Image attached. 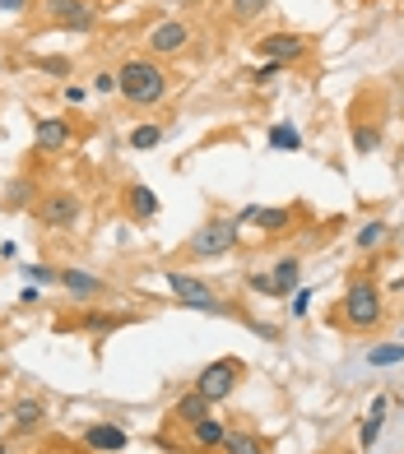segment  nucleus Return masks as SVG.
Segmentation results:
<instances>
[{
    "instance_id": "nucleus-1",
    "label": "nucleus",
    "mask_w": 404,
    "mask_h": 454,
    "mask_svg": "<svg viewBox=\"0 0 404 454\" xmlns=\"http://www.w3.org/2000/svg\"><path fill=\"white\" fill-rule=\"evenodd\" d=\"M116 93L131 102V107H158L168 98V70L149 56H131L121 60L116 70Z\"/></svg>"
},
{
    "instance_id": "nucleus-2",
    "label": "nucleus",
    "mask_w": 404,
    "mask_h": 454,
    "mask_svg": "<svg viewBox=\"0 0 404 454\" xmlns=\"http://www.w3.org/2000/svg\"><path fill=\"white\" fill-rule=\"evenodd\" d=\"M339 320H345L349 329H358V334H368V329H376L381 320H386V301H381V287H376L368 274H358V278L349 283L345 301H339Z\"/></svg>"
},
{
    "instance_id": "nucleus-3",
    "label": "nucleus",
    "mask_w": 404,
    "mask_h": 454,
    "mask_svg": "<svg viewBox=\"0 0 404 454\" xmlns=\"http://www.w3.org/2000/svg\"><path fill=\"white\" fill-rule=\"evenodd\" d=\"M163 283L172 287V297L177 306H186V311H200V316H228V301L214 293V287L205 278H195V274H181V270H168Z\"/></svg>"
},
{
    "instance_id": "nucleus-4",
    "label": "nucleus",
    "mask_w": 404,
    "mask_h": 454,
    "mask_svg": "<svg viewBox=\"0 0 404 454\" xmlns=\"http://www.w3.org/2000/svg\"><path fill=\"white\" fill-rule=\"evenodd\" d=\"M237 237H242L237 218H205V223L191 232L186 255H195V260H224L233 246H237Z\"/></svg>"
},
{
    "instance_id": "nucleus-5",
    "label": "nucleus",
    "mask_w": 404,
    "mask_h": 454,
    "mask_svg": "<svg viewBox=\"0 0 404 454\" xmlns=\"http://www.w3.org/2000/svg\"><path fill=\"white\" fill-rule=\"evenodd\" d=\"M33 214L47 232H70V227H79V218H84V200L75 191H66V185H56V191H47L33 204Z\"/></svg>"
},
{
    "instance_id": "nucleus-6",
    "label": "nucleus",
    "mask_w": 404,
    "mask_h": 454,
    "mask_svg": "<svg viewBox=\"0 0 404 454\" xmlns=\"http://www.w3.org/2000/svg\"><path fill=\"white\" fill-rule=\"evenodd\" d=\"M242 366L237 357H218V362H210L205 371L195 376V395H205L210 403H224V399H233L237 395V385H242Z\"/></svg>"
},
{
    "instance_id": "nucleus-7",
    "label": "nucleus",
    "mask_w": 404,
    "mask_h": 454,
    "mask_svg": "<svg viewBox=\"0 0 404 454\" xmlns=\"http://www.w3.org/2000/svg\"><path fill=\"white\" fill-rule=\"evenodd\" d=\"M312 51V37L302 33H289V28H274V33H260L256 37V56L260 60H279V66H293Z\"/></svg>"
},
{
    "instance_id": "nucleus-8",
    "label": "nucleus",
    "mask_w": 404,
    "mask_h": 454,
    "mask_svg": "<svg viewBox=\"0 0 404 454\" xmlns=\"http://www.w3.org/2000/svg\"><path fill=\"white\" fill-rule=\"evenodd\" d=\"M191 43V24H181V19H163V24L149 28V56H181Z\"/></svg>"
},
{
    "instance_id": "nucleus-9",
    "label": "nucleus",
    "mask_w": 404,
    "mask_h": 454,
    "mask_svg": "<svg viewBox=\"0 0 404 454\" xmlns=\"http://www.w3.org/2000/svg\"><path fill=\"white\" fill-rule=\"evenodd\" d=\"M47 19L60 24V28H70V33H89L98 24L89 0H47Z\"/></svg>"
},
{
    "instance_id": "nucleus-10",
    "label": "nucleus",
    "mask_w": 404,
    "mask_h": 454,
    "mask_svg": "<svg viewBox=\"0 0 404 454\" xmlns=\"http://www.w3.org/2000/svg\"><path fill=\"white\" fill-rule=\"evenodd\" d=\"M70 139H75V126H70L66 116H43L33 126V149L37 153H60Z\"/></svg>"
},
{
    "instance_id": "nucleus-11",
    "label": "nucleus",
    "mask_w": 404,
    "mask_h": 454,
    "mask_svg": "<svg viewBox=\"0 0 404 454\" xmlns=\"http://www.w3.org/2000/svg\"><path fill=\"white\" fill-rule=\"evenodd\" d=\"M60 287H66L75 301H98V297H107V293H112L103 278L89 274V270H79V264H66V270H60Z\"/></svg>"
},
{
    "instance_id": "nucleus-12",
    "label": "nucleus",
    "mask_w": 404,
    "mask_h": 454,
    "mask_svg": "<svg viewBox=\"0 0 404 454\" xmlns=\"http://www.w3.org/2000/svg\"><path fill=\"white\" fill-rule=\"evenodd\" d=\"M84 450H98V454H121L131 445V436H126V427H116V422H93V427H84Z\"/></svg>"
},
{
    "instance_id": "nucleus-13",
    "label": "nucleus",
    "mask_w": 404,
    "mask_h": 454,
    "mask_svg": "<svg viewBox=\"0 0 404 454\" xmlns=\"http://www.w3.org/2000/svg\"><path fill=\"white\" fill-rule=\"evenodd\" d=\"M237 223H256L265 237H284V232H293L297 214H293V209H260V204H256V209H247Z\"/></svg>"
},
{
    "instance_id": "nucleus-14",
    "label": "nucleus",
    "mask_w": 404,
    "mask_h": 454,
    "mask_svg": "<svg viewBox=\"0 0 404 454\" xmlns=\"http://www.w3.org/2000/svg\"><path fill=\"white\" fill-rule=\"evenodd\" d=\"M210 412H214V403H210L205 395H195V389H191V395H181V399L172 403V422H181V427H195V422H205Z\"/></svg>"
},
{
    "instance_id": "nucleus-15",
    "label": "nucleus",
    "mask_w": 404,
    "mask_h": 454,
    "mask_svg": "<svg viewBox=\"0 0 404 454\" xmlns=\"http://www.w3.org/2000/svg\"><path fill=\"white\" fill-rule=\"evenodd\" d=\"M126 209H131V218L149 223V218H158V195L149 191L145 181H131L126 185Z\"/></svg>"
},
{
    "instance_id": "nucleus-16",
    "label": "nucleus",
    "mask_w": 404,
    "mask_h": 454,
    "mask_svg": "<svg viewBox=\"0 0 404 454\" xmlns=\"http://www.w3.org/2000/svg\"><path fill=\"white\" fill-rule=\"evenodd\" d=\"M10 422H14V431H37V427L47 422V403L33 399V395H24V399L10 408Z\"/></svg>"
},
{
    "instance_id": "nucleus-17",
    "label": "nucleus",
    "mask_w": 404,
    "mask_h": 454,
    "mask_svg": "<svg viewBox=\"0 0 404 454\" xmlns=\"http://www.w3.org/2000/svg\"><path fill=\"white\" fill-rule=\"evenodd\" d=\"M270 278H274V287H279V297H293L297 287H302V260H297V255H284V260H274Z\"/></svg>"
},
{
    "instance_id": "nucleus-18",
    "label": "nucleus",
    "mask_w": 404,
    "mask_h": 454,
    "mask_svg": "<svg viewBox=\"0 0 404 454\" xmlns=\"http://www.w3.org/2000/svg\"><path fill=\"white\" fill-rule=\"evenodd\" d=\"M186 431H191V450H224V436H228V427L218 418H205V422H195Z\"/></svg>"
},
{
    "instance_id": "nucleus-19",
    "label": "nucleus",
    "mask_w": 404,
    "mask_h": 454,
    "mask_svg": "<svg viewBox=\"0 0 404 454\" xmlns=\"http://www.w3.org/2000/svg\"><path fill=\"white\" fill-rule=\"evenodd\" d=\"M391 241V223L386 218H372L358 227V251H381V246Z\"/></svg>"
},
{
    "instance_id": "nucleus-20",
    "label": "nucleus",
    "mask_w": 404,
    "mask_h": 454,
    "mask_svg": "<svg viewBox=\"0 0 404 454\" xmlns=\"http://www.w3.org/2000/svg\"><path fill=\"white\" fill-rule=\"evenodd\" d=\"M89 329V334H116L121 325H131V316H112V311H89L84 320H79Z\"/></svg>"
},
{
    "instance_id": "nucleus-21",
    "label": "nucleus",
    "mask_w": 404,
    "mask_h": 454,
    "mask_svg": "<svg viewBox=\"0 0 404 454\" xmlns=\"http://www.w3.org/2000/svg\"><path fill=\"white\" fill-rule=\"evenodd\" d=\"M400 362H404V339H391V343L368 348V366H400Z\"/></svg>"
},
{
    "instance_id": "nucleus-22",
    "label": "nucleus",
    "mask_w": 404,
    "mask_h": 454,
    "mask_svg": "<svg viewBox=\"0 0 404 454\" xmlns=\"http://www.w3.org/2000/svg\"><path fill=\"white\" fill-rule=\"evenodd\" d=\"M274 5V0H228V19L233 24H251V19H260Z\"/></svg>"
},
{
    "instance_id": "nucleus-23",
    "label": "nucleus",
    "mask_w": 404,
    "mask_h": 454,
    "mask_svg": "<svg viewBox=\"0 0 404 454\" xmlns=\"http://www.w3.org/2000/svg\"><path fill=\"white\" fill-rule=\"evenodd\" d=\"M376 149H381V130L368 126V121H358V126H353V153L368 158V153H376Z\"/></svg>"
},
{
    "instance_id": "nucleus-24",
    "label": "nucleus",
    "mask_w": 404,
    "mask_h": 454,
    "mask_svg": "<svg viewBox=\"0 0 404 454\" xmlns=\"http://www.w3.org/2000/svg\"><path fill=\"white\" fill-rule=\"evenodd\" d=\"M33 181L28 176H19V181H10V191H5V200H0V204H5V209H24V204H33Z\"/></svg>"
},
{
    "instance_id": "nucleus-25",
    "label": "nucleus",
    "mask_w": 404,
    "mask_h": 454,
    "mask_svg": "<svg viewBox=\"0 0 404 454\" xmlns=\"http://www.w3.org/2000/svg\"><path fill=\"white\" fill-rule=\"evenodd\" d=\"M224 454H265V450H260V441L251 436V431H228V436H224Z\"/></svg>"
},
{
    "instance_id": "nucleus-26",
    "label": "nucleus",
    "mask_w": 404,
    "mask_h": 454,
    "mask_svg": "<svg viewBox=\"0 0 404 454\" xmlns=\"http://www.w3.org/2000/svg\"><path fill=\"white\" fill-rule=\"evenodd\" d=\"M270 149L297 153V149H302V130H293V126H270Z\"/></svg>"
},
{
    "instance_id": "nucleus-27",
    "label": "nucleus",
    "mask_w": 404,
    "mask_h": 454,
    "mask_svg": "<svg viewBox=\"0 0 404 454\" xmlns=\"http://www.w3.org/2000/svg\"><path fill=\"white\" fill-rule=\"evenodd\" d=\"M158 139H163V126H135V130H131V149L145 153V149H154Z\"/></svg>"
},
{
    "instance_id": "nucleus-28",
    "label": "nucleus",
    "mask_w": 404,
    "mask_h": 454,
    "mask_svg": "<svg viewBox=\"0 0 404 454\" xmlns=\"http://www.w3.org/2000/svg\"><path fill=\"white\" fill-rule=\"evenodd\" d=\"M381 427H386V412H372V418L362 422V431H358V441H362V445L372 450V445H376V436H381Z\"/></svg>"
},
{
    "instance_id": "nucleus-29",
    "label": "nucleus",
    "mask_w": 404,
    "mask_h": 454,
    "mask_svg": "<svg viewBox=\"0 0 404 454\" xmlns=\"http://www.w3.org/2000/svg\"><path fill=\"white\" fill-rule=\"evenodd\" d=\"M247 287H251V293H260V297H279L274 278H270V274H260V270H251V274H247Z\"/></svg>"
},
{
    "instance_id": "nucleus-30",
    "label": "nucleus",
    "mask_w": 404,
    "mask_h": 454,
    "mask_svg": "<svg viewBox=\"0 0 404 454\" xmlns=\"http://www.w3.org/2000/svg\"><path fill=\"white\" fill-rule=\"evenodd\" d=\"M307 306H312V287H297L293 301H289V316H293V320H302V316H307Z\"/></svg>"
},
{
    "instance_id": "nucleus-31",
    "label": "nucleus",
    "mask_w": 404,
    "mask_h": 454,
    "mask_svg": "<svg viewBox=\"0 0 404 454\" xmlns=\"http://www.w3.org/2000/svg\"><path fill=\"white\" fill-rule=\"evenodd\" d=\"M279 70H284V66H279V60H265V66H256L247 79H251V84H270V79L279 74Z\"/></svg>"
},
{
    "instance_id": "nucleus-32",
    "label": "nucleus",
    "mask_w": 404,
    "mask_h": 454,
    "mask_svg": "<svg viewBox=\"0 0 404 454\" xmlns=\"http://www.w3.org/2000/svg\"><path fill=\"white\" fill-rule=\"evenodd\" d=\"M37 70H47V74H70V60H66V56H43V60H37Z\"/></svg>"
},
{
    "instance_id": "nucleus-33",
    "label": "nucleus",
    "mask_w": 404,
    "mask_h": 454,
    "mask_svg": "<svg viewBox=\"0 0 404 454\" xmlns=\"http://www.w3.org/2000/svg\"><path fill=\"white\" fill-rule=\"evenodd\" d=\"M93 89L98 93H116V70H98L93 74Z\"/></svg>"
},
{
    "instance_id": "nucleus-34",
    "label": "nucleus",
    "mask_w": 404,
    "mask_h": 454,
    "mask_svg": "<svg viewBox=\"0 0 404 454\" xmlns=\"http://www.w3.org/2000/svg\"><path fill=\"white\" fill-rule=\"evenodd\" d=\"M28 278H37V283H60V270H47V264H28Z\"/></svg>"
},
{
    "instance_id": "nucleus-35",
    "label": "nucleus",
    "mask_w": 404,
    "mask_h": 454,
    "mask_svg": "<svg viewBox=\"0 0 404 454\" xmlns=\"http://www.w3.org/2000/svg\"><path fill=\"white\" fill-rule=\"evenodd\" d=\"M60 98H66L70 107H79V102H84V89H79V84H66V89H60Z\"/></svg>"
},
{
    "instance_id": "nucleus-36",
    "label": "nucleus",
    "mask_w": 404,
    "mask_h": 454,
    "mask_svg": "<svg viewBox=\"0 0 404 454\" xmlns=\"http://www.w3.org/2000/svg\"><path fill=\"white\" fill-rule=\"evenodd\" d=\"M0 10H5V14H19V10H24V0H0Z\"/></svg>"
},
{
    "instance_id": "nucleus-37",
    "label": "nucleus",
    "mask_w": 404,
    "mask_h": 454,
    "mask_svg": "<svg viewBox=\"0 0 404 454\" xmlns=\"http://www.w3.org/2000/svg\"><path fill=\"white\" fill-rule=\"evenodd\" d=\"M0 454H10V445H5V441H0Z\"/></svg>"
},
{
    "instance_id": "nucleus-38",
    "label": "nucleus",
    "mask_w": 404,
    "mask_h": 454,
    "mask_svg": "<svg viewBox=\"0 0 404 454\" xmlns=\"http://www.w3.org/2000/svg\"><path fill=\"white\" fill-rule=\"evenodd\" d=\"M0 74H5V60H0Z\"/></svg>"
},
{
    "instance_id": "nucleus-39",
    "label": "nucleus",
    "mask_w": 404,
    "mask_h": 454,
    "mask_svg": "<svg viewBox=\"0 0 404 454\" xmlns=\"http://www.w3.org/2000/svg\"><path fill=\"white\" fill-rule=\"evenodd\" d=\"M400 241H404V237H400Z\"/></svg>"
}]
</instances>
